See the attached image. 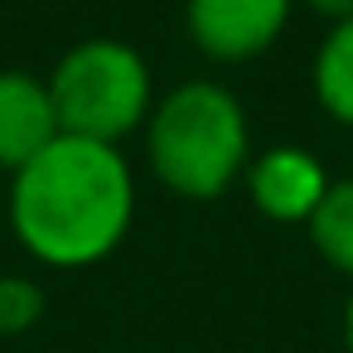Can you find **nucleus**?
Wrapping results in <instances>:
<instances>
[{
  "mask_svg": "<svg viewBox=\"0 0 353 353\" xmlns=\"http://www.w3.org/2000/svg\"><path fill=\"white\" fill-rule=\"evenodd\" d=\"M305 228H310L314 252L353 281V179H334L324 203L314 208V218Z\"/></svg>",
  "mask_w": 353,
  "mask_h": 353,
  "instance_id": "obj_8",
  "label": "nucleus"
},
{
  "mask_svg": "<svg viewBox=\"0 0 353 353\" xmlns=\"http://www.w3.org/2000/svg\"><path fill=\"white\" fill-rule=\"evenodd\" d=\"M63 136L49 78L25 68H0V174H20Z\"/></svg>",
  "mask_w": 353,
  "mask_h": 353,
  "instance_id": "obj_6",
  "label": "nucleus"
},
{
  "mask_svg": "<svg viewBox=\"0 0 353 353\" xmlns=\"http://www.w3.org/2000/svg\"><path fill=\"white\" fill-rule=\"evenodd\" d=\"M145 155L170 194L194 203L223 199L252 165L247 112L218 83H184L155 102L145 121Z\"/></svg>",
  "mask_w": 353,
  "mask_h": 353,
  "instance_id": "obj_2",
  "label": "nucleus"
},
{
  "mask_svg": "<svg viewBox=\"0 0 353 353\" xmlns=\"http://www.w3.org/2000/svg\"><path fill=\"white\" fill-rule=\"evenodd\" d=\"M295 0H184V30L189 44L213 63H247L266 54Z\"/></svg>",
  "mask_w": 353,
  "mask_h": 353,
  "instance_id": "obj_4",
  "label": "nucleus"
},
{
  "mask_svg": "<svg viewBox=\"0 0 353 353\" xmlns=\"http://www.w3.org/2000/svg\"><path fill=\"white\" fill-rule=\"evenodd\" d=\"M44 314V290L25 276H0V339L34 329Z\"/></svg>",
  "mask_w": 353,
  "mask_h": 353,
  "instance_id": "obj_9",
  "label": "nucleus"
},
{
  "mask_svg": "<svg viewBox=\"0 0 353 353\" xmlns=\"http://www.w3.org/2000/svg\"><path fill=\"white\" fill-rule=\"evenodd\" d=\"M0 208H6V174H0Z\"/></svg>",
  "mask_w": 353,
  "mask_h": 353,
  "instance_id": "obj_12",
  "label": "nucleus"
},
{
  "mask_svg": "<svg viewBox=\"0 0 353 353\" xmlns=\"http://www.w3.org/2000/svg\"><path fill=\"white\" fill-rule=\"evenodd\" d=\"M49 92H54V112H59L63 136L117 145V150L155 112L150 68L121 39H83V44H73L54 63Z\"/></svg>",
  "mask_w": 353,
  "mask_h": 353,
  "instance_id": "obj_3",
  "label": "nucleus"
},
{
  "mask_svg": "<svg viewBox=\"0 0 353 353\" xmlns=\"http://www.w3.org/2000/svg\"><path fill=\"white\" fill-rule=\"evenodd\" d=\"M6 213L20 247L44 266H97L136 218V179L117 145L59 136L6 184Z\"/></svg>",
  "mask_w": 353,
  "mask_h": 353,
  "instance_id": "obj_1",
  "label": "nucleus"
},
{
  "mask_svg": "<svg viewBox=\"0 0 353 353\" xmlns=\"http://www.w3.org/2000/svg\"><path fill=\"white\" fill-rule=\"evenodd\" d=\"M242 179H247V194H252L256 213L271 218V223H310L314 208L324 203L329 184H334L324 174V165L310 150H300V145H271V150H261L247 165Z\"/></svg>",
  "mask_w": 353,
  "mask_h": 353,
  "instance_id": "obj_5",
  "label": "nucleus"
},
{
  "mask_svg": "<svg viewBox=\"0 0 353 353\" xmlns=\"http://www.w3.org/2000/svg\"><path fill=\"white\" fill-rule=\"evenodd\" d=\"M305 10H314V15H324L329 25H339V20H353V0H300Z\"/></svg>",
  "mask_w": 353,
  "mask_h": 353,
  "instance_id": "obj_10",
  "label": "nucleus"
},
{
  "mask_svg": "<svg viewBox=\"0 0 353 353\" xmlns=\"http://www.w3.org/2000/svg\"><path fill=\"white\" fill-rule=\"evenodd\" d=\"M314 97L339 126L353 131V20L329 25L314 54Z\"/></svg>",
  "mask_w": 353,
  "mask_h": 353,
  "instance_id": "obj_7",
  "label": "nucleus"
},
{
  "mask_svg": "<svg viewBox=\"0 0 353 353\" xmlns=\"http://www.w3.org/2000/svg\"><path fill=\"white\" fill-rule=\"evenodd\" d=\"M343 343H348V353H353V295H348V310H343Z\"/></svg>",
  "mask_w": 353,
  "mask_h": 353,
  "instance_id": "obj_11",
  "label": "nucleus"
}]
</instances>
